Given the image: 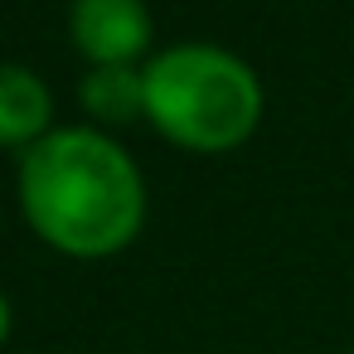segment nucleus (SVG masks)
I'll return each mask as SVG.
<instances>
[{"label":"nucleus","mask_w":354,"mask_h":354,"mask_svg":"<svg viewBox=\"0 0 354 354\" xmlns=\"http://www.w3.org/2000/svg\"><path fill=\"white\" fill-rule=\"evenodd\" d=\"M15 194L30 228L73 257L127 248L146 218L141 165L102 127H54L25 146Z\"/></svg>","instance_id":"f257e3e1"},{"label":"nucleus","mask_w":354,"mask_h":354,"mask_svg":"<svg viewBox=\"0 0 354 354\" xmlns=\"http://www.w3.org/2000/svg\"><path fill=\"white\" fill-rule=\"evenodd\" d=\"M146 117L185 151H228L262 117V78L223 44L180 39L141 64Z\"/></svg>","instance_id":"f03ea898"},{"label":"nucleus","mask_w":354,"mask_h":354,"mask_svg":"<svg viewBox=\"0 0 354 354\" xmlns=\"http://www.w3.org/2000/svg\"><path fill=\"white\" fill-rule=\"evenodd\" d=\"M68 35L88 64H136L151 44L146 0H68Z\"/></svg>","instance_id":"7ed1b4c3"},{"label":"nucleus","mask_w":354,"mask_h":354,"mask_svg":"<svg viewBox=\"0 0 354 354\" xmlns=\"http://www.w3.org/2000/svg\"><path fill=\"white\" fill-rule=\"evenodd\" d=\"M54 117V93L30 64H0V146H35Z\"/></svg>","instance_id":"20e7f679"},{"label":"nucleus","mask_w":354,"mask_h":354,"mask_svg":"<svg viewBox=\"0 0 354 354\" xmlns=\"http://www.w3.org/2000/svg\"><path fill=\"white\" fill-rule=\"evenodd\" d=\"M78 97L88 107L93 122L122 127L136 112H146V83H141V64H88Z\"/></svg>","instance_id":"39448f33"},{"label":"nucleus","mask_w":354,"mask_h":354,"mask_svg":"<svg viewBox=\"0 0 354 354\" xmlns=\"http://www.w3.org/2000/svg\"><path fill=\"white\" fill-rule=\"evenodd\" d=\"M10 325H15V315H10V296L0 291V344H6V335H10Z\"/></svg>","instance_id":"423d86ee"},{"label":"nucleus","mask_w":354,"mask_h":354,"mask_svg":"<svg viewBox=\"0 0 354 354\" xmlns=\"http://www.w3.org/2000/svg\"><path fill=\"white\" fill-rule=\"evenodd\" d=\"M349 354H354V349H349Z\"/></svg>","instance_id":"0eeeda50"}]
</instances>
